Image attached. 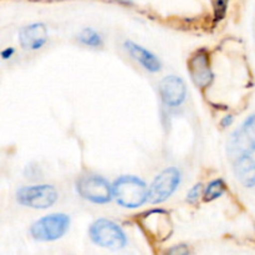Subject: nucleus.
<instances>
[{
    "label": "nucleus",
    "instance_id": "nucleus-10",
    "mask_svg": "<svg viewBox=\"0 0 255 255\" xmlns=\"http://www.w3.org/2000/svg\"><path fill=\"white\" fill-rule=\"evenodd\" d=\"M20 44L26 50H37L47 41V30L44 24L35 22L26 25L19 32Z\"/></svg>",
    "mask_w": 255,
    "mask_h": 255
},
{
    "label": "nucleus",
    "instance_id": "nucleus-13",
    "mask_svg": "<svg viewBox=\"0 0 255 255\" xmlns=\"http://www.w3.org/2000/svg\"><path fill=\"white\" fill-rule=\"evenodd\" d=\"M234 172L238 181L247 188L255 187V161L252 157L243 156L237 158Z\"/></svg>",
    "mask_w": 255,
    "mask_h": 255
},
{
    "label": "nucleus",
    "instance_id": "nucleus-6",
    "mask_svg": "<svg viewBox=\"0 0 255 255\" xmlns=\"http://www.w3.org/2000/svg\"><path fill=\"white\" fill-rule=\"evenodd\" d=\"M76 188L82 198L97 204H104L110 202L112 198V194H114L109 182L100 176L81 177L77 181Z\"/></svg>",
    "mask_w": 255,
    "mask_h": 255
},
{
    "label": "nucleus",
    "instance_id": "nucleus-19",
    "mask_svg": "<svg viewBox=\"0 0 255 255\" xmlns=\"http://www.w3.org/2000/svg\"><path fill=\"white\" fill-rule=\"evenodd\" d=\"M12 54H14V49H6L2 51V57H4V59H7V57L11 56Z\"/></svg>",
    "mask_w": 255,
    "mask_h": 255
},
{
    "label": "nucleus",
    "instance_id": "nucleus-14",
    "mask_svg": "<svg viewBox=\"0 0 255 255\" xmlns=\"http://www.w3.org/2000/svg\"><path fill=\"white\" fill-rule=\"evenodd\" d=\"M226 191V183H224L222 179H216V181L211 182L208 184V187L206 188V192H204V199L207 202L214 201V199L219 198L222 194Z\"/></svg>",
    "mask_w": 255,
    "mask_h": 255
},
{
    "label": "nucleus",
    "instance_id": "nucleus-7",
    "mask_svg": "<svg viewBox=\"0 0 255 255\" xmlns=\"http://www.w3.org/2000/svg\"><path fill=\"white\" fill-rule=\"evenodd\" d=\"M179 182H181V173L174 167H171V168H167L163 172H161L154 178V181L152 182L151 187L148 189L149 203H162L166 199H168L174 193Z\"/></svg>",
    "mask_w": 255,
    "mask_h": 255
},
{
    "label": "nucleus",
    "instance_id": "nucleus-8",
    "mask_svg": "<svg viewBox=\"0 0 255 255\" xmlns=\"http://www.w3.org/2000/svg\"><path fill=\"white\" fill-rule=\"evenodd\" d=\"M159 92L164 104L169 107H177L184 101L187 95V87L183 80L178 76L164 77L159 84Z\"/></svg>",
    "mask_w": 255,
    "mask_h": 255
},
{
    "label": "nucleus",
    "instance_id": "nucleus-9",
    "mask_svg": "<svg viewBox=\"0 0 255 255\" xmlns=\"http://www.w3.org/2000/svg\"><path fill=\"white\" fill-rule=\"evenodd\" d=\"M188 71L193 82L198 87H207L213 79L209 59L204 52H198L192 57L188 64Z\"/></svg>",
    "mask_w": 255,
    "mask_h": 255
},
{
    "label": "nucleus",
    "instance_id": "nucleus-16",
    "mask_svg": "<svg viewBox=\"0 0 255 255\" xmlns=\"http://www.w3.org/2000/svg\"><path fill=\"white\" fill-rule=\"evenodd\" d=\"M202 191H203V186H202L201 183L196 184V186H194L193 188L188 192V194H187V201L192 204L197 203L199 199V197L202 196Z\"/></svg>",
    "mask_w": 255,
    "mask_h": 255
},
{
    "label": "nucleus",
    "instance_id": "nucleus-18",
    "mask_svg": "<svg viewBox=\"0 0 255 255\" xmlns=\"http://www.w3.org/2000/svg\"><path fill=\"white\" fill-rule=\"evenodd\" d=\"M232 122H233V116H231V115H229V116H226L223 119V121H222V126L228 127L229 125H232Z\"/></svg>",
    "mask_w": 255,
    "mask_h": 255
},
{
    "label": "nucleus",
    "instance_id": "nucleus-3",
    "mask_svg": "<svg viewBox=\"0 0 255 255\" xmlns=\"http://www.w3.org/2000/svg\"><path fill=\"white\" fill-rule=\"evenodd\" d=\"M70 227V218L66 214H51L39 219L32 224L31 237L40 242H51L61 238Z\"/></svg>",
    "mask_w": 255,
    "mask_h": 255
},
{
    "label": "nucleus",
    "instance_id": "nucleus-15",
    "mask_svg": "<svg viewBox=\"0 0 255 255\" xmlns=\"http://www.w3.org/2000/svg\"><path fill=\"white\" fill-rule=\"evenodd\" d=\"M80 41L85 45H89V46H101L102 45V39L100 36L99 32L95 31L94 29H85L84 31L80 35Z\"/></svg>",
    "mask_w": 255,
    "mask_h": 255
},
{
    "label": "nucleus",
    "instance_id": "nucleus-4",
    "mask_svg": "<svg viewBox=\"0 0 255 255\" xmlns=\"http://www.w3.org/2000/svg\"><path fill=\"white\" fill-rule=\"evenodd\" d=\"M16 199L21 206L35 209L51 207L57 199V192L50 184L22 187L16 192Z\"/></svg>",
    "mask_w": 255,
    "mask_h": 255
},
{
    "label": "nucleus",
    "instance_id": "nucleus-17",
    "mask_svg": "<svg viewBox=\"0 0 255 255\" xmlns=\"http://www.w3.org/2000/svg\"><path fill=\"white\" fill-rule=\"evenodd\" d=\"M227 4H228V0H217L216 2V19L221 20L224 16V12H226Z\"/></svg>",
    "mask_w": 255,
    "mask_h": 255
},
{
    "label": "nucleus",
    "instance_id": "nucleus-5",
    "mask_svg": "<svg viewBox=\"0 0 255 255\" xmlns=\"http://www.w3.org/2000/svg\"><path fill=\"white\" fill-rule=\"evenodd\" d=\"M255 151V115L246 120L241 128L232 134L228 143V152L232 157L251 156Z\"/></svg>",
    "mask_w": 255,
    "mask_h": 255
},
{
    "label": "nucleus",
    "instance_id": "nucleus-12",
    "mask_svg": "<svg viewBox=\"0 0 255 255\" xmlns=\"http://www.w3.org/2000/svg\"><path fill=\"white\" fill-rule=\"evenodd\" d=\"M125 47L127 49L128 54L146 70H148L151 72H157L161 70V61L147 49H144V47L139 46V45L134 44L132 41H127L125 44Z\"/></svg>",
    "mask_w": 255,
    "mask_h": 255
},
{
    "label": "nucleus",
    "instance_id": "nucleus-1",
    "mask_svg": "<svg viewBox=\"0 0 255 255\" xmlns=\"http://www.w3.org/2000/svg\"><path fill=\"white\" fill-rule=\"evenodd\" d=\"M117 203L125 208H138L148 201V188L142 179L134 176H124L112 187Z\"/></svg>",
    "mask_w": 255,
    "mask_h": 255
},
{
    "label": "nucleus",
    "instance_id": "nucleus-2",
    "mask_svg": "<svg viewBox=\"0 0 255 255\" xmlns=\"http://www.w3.org/2000/svg\"><path fill=\"white\" fill-rule=\"evenodd\" d=\"M90 237L97 246L109 249H121L126 246V234L121 227L107 219H99L90 228Z\"/></svg>",
    "mask_w": 255,
    "mask_h": 255
},
{
    "label": "nucleus",
    "instance_id": "nucleus-11",
    "mask_svg": "<svg viewBox=\"0 0 255 255\" xmlns=\"http://www.w3.org/2000/svg\"><path fill=\"white\" fill-rule=\"evenodd\" d=\"M142 224L146 227L148 233L158 237L159 239L167 238L171 234V219L164 211L149 212L143 218Z\"/></svg>",
    "mask_w": 255,
    "mask_h": 255
}]
</instances>
